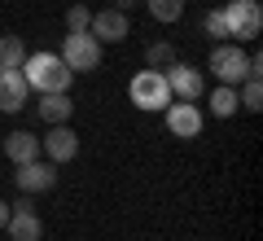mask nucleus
<instances>
[{"mask_svg": "<svg viewBox=\"0 0 263 241\" xmlns=\"http://www.w3.org/2000/svg\"><path fill=\"white\" fill-rule=\"evenodd\" d=\"M70 92H40V114H44V123L53 127V123H66L70 119Z\"/></svg>", "mask_w": 263, "mask_h": 241, "instance_id": "13", "label": "nucleus"}, {"mask_svg": "<svg viewBox=\"0 0 263 241\" xmlns=\"http://www.w3.org/2000/svg\"><path fill=\"white\" fill-rule=\"evenodd\" d=\"M219 13H224L228 35H237V40H254V35L263 31V9H259V0H228Z\"/></svg>", "mask_w": 263, "mask_h": 241, "instance_id": "3", "label": "nucleus"}, {"mask_svg": "<svg viewBox=\"0 0 263 241\" xmlns=\"http://www.w3.org/2000/svg\"><path fill=\"white\" fill-rule=\"evenodd\" d=\"M145 5H149V13L158 22H176L180 13H184V0H145Z\"/></svg>", "mask_w": 263, "mask_h": 241, "instance_id": "18", "label": "nucleus"}, {"mask_svg": "<svg viewBox=\"0 0 263 241\" xmlns=\"http://www.w3.org/2000/svg\"><path fill=\"white\" fill-rule=\"evenodd\" d=\"M162 75H167V88H171L176 101H197V97H202V70H197V66L171 62Z\"/></svg>", "mask_w": 263, "mask_h": 241, "instance_id": "8", "label": "nucleus"}, {"mask_svg": "<svg viewBox=\"0 0 263 241\" xmlns=\"http://www.w3.org/2000/svg\"><path fill=\"white\" fill-rule=\"evenodd\" d=\"M5 154L22 167V162H31V158L40 154V136H31V132H9V136H5Z\"/></svg>", "mask_w": 263, "mask_h": 241, "instance_id": "14", "label": "nucleus"}, {"mask_svg": "<svg viewBox=\"0 0 263 241\" xmlns=\"http://www.w3.org/2000/svg\"><path fill=\"white\" fill-rule=\"evenodd\" d=\"M145 62H149V70H167V66L176 62V48H171V44H149Z\"/></svg>", "mask_w": 263, "mask_h": 241, "instance_id": "19", "label": "nucleus"}, {"mask_svg": "<svg viewBox=\"0 0 263 241\" xmlns=\"http://www.w3.org/2000/svg\"><path fill=\"white\" fill-rule=\"evenodd\" d=\"M211 70H215L219 84L237 88L241 79H250V53H241L237 44H215V53H211Z\"/></svg>", "mask_w": 263, "mask_h": 241, "instance_id": "4", "label": "nucleus"}, {"mask_svg": "<svg viewBox=\"0 0 263 241\" xmlns=\"http://www.w3.org/2000/svg\"><path fill=\"white\" fill-rule=\"evenodd\" d=\"M5 232H9V241H40L44 237V224L35 219V211H9V224H5Z\"/></svg>", "mask_w": 263, "mask_h": 241, "instance_id": "12", "label": "nucleus"}, {"mask_svg": "<svg viewBox=\"0 0 263 241\" xmlns=\"http://www.w3.org/2000/svg\"><path fill=\"white\" fill-rule=\"evenodd\" d=\"M237 110H241V101H237V88L219 84L215 92H211V114H215V119H233Z\"/></svg>", "mask_w": 263, "mask_h": 241, "instance_id": "15", "label": "nucleus"}, {"mask_svg": "<svg viewBox=\"0 0 263 241\" xmlns=\"http://www.w3.org/2000/svg\"><path fill=\"white\" fill-rule=\"evenodd\" d=\"M40 149L48 154V162H70V158L79 154V136L70 132V123H53L48 136L40 140Z\"/></svg>", "mask_w": 263, "mask_h": 241, "instance_id": "9", "label": "nucleus"}, {"mask_svg": "<svg viewBox=\"0 0 263 241\" xmlns=\"http://www.w3.org/2000/svg\"><path fill=\"white\" fill-rule=\"evenodd\" d=\"M88 22H92V13H88L84 5H70V13H66V27H70V35H84Z\"/></svg>", "mask_w": 263, "mask_h": 241, "instance_id": "20", "label": "nucleus"}, {"mask_svg": "<svg viewBox=\"0 0 263 241\" xmlns=\"http://www.w3.org/2000/svg\"><path fill=\"white\" fill-rule=\"evenodd\" d=\"M22 62H27V44L18 35H5L0 40V70H22Z\"/></svg>", "mask_w": 263, "mask_h": 241, "instance_id": "16", "label": "nucleus"}, {"mask_svg": "<svg viewBox=\"0 0 263 241\" xmlns=\"http://www.w3.org/2000/svg\"><path fill=\"white\" fill-rule=\"evenodd\" d=\"M22 75H27V88L35 92H70V79H75L57 53H31L22 62Z\"/></svg>", "mask_w": 263, "mask_h": 241, "instance_id": "1", "label": "nucleus"}, {"mask_svg": "<svg viewBox=\"0 0 263 241\" xmlns=\"http://www.w3.org/2000/svg\"><path fill=\"white\" fill-rule=\"evenodd\" d=\"M27 75L22 70H0V110L5 114H18L27 110Z\"/></svg>", "mask_w": 263, "mask_h": 241, "instance_id": "11", "label": "nucleus"}, {"mask_svg": "<svg viewBox=\"0 0 263 241\" xmlns=\"http://www.w3.org/2000/svg\"><path fill=\"white\" fill-rule=\"evenodd\" d=\"M5 224H9V202H0V232H5Z\"/></svg>", "mask_w": 263, "mask_h": 241, "instance_id": "22", "label": "nucleus"}, {"mask_svg": "<svg viewBox=\"0 0 263 241\" xmlns=\"http://www.w3.org/2000/svg\"><path fill=\"white\" fill-rule=\"evenodd\" d=\"M88 35H92L97 44H123V40L132 35L127 13H119V9H101V13H92V22H88Z\"/></svg>", "mask_w": 263, "mask_h": 241, "instance_id": "6", "label": "nucleus"}, {"mask_svg": "<svg viewBox=\"0 0 263 241\" xmlns=\"http://www.w3.org/2000/svg\"><path fill=\"white\" fill-rule=\"evenodd\" d=\"M202 27H206V35H215V40H228V27H224V13H219V9H211L206 18H202Z\"/></svg>", "mask_w": 263, "mask_h": 241, "instance_id": "21", "label": "nucleus"}, {"mask_svg": "<svg viewBox=\"0 0 263 241\" xmlns=\"http://www.w3.org/2000/svg\"><path fill=\"white\" fill-rule=\"evenodd\" d=\"M127 97H132V105H136V110H167V105L176 101L162 70H141V75L127 84Z\"/></svg>", "mask_w": 263, "mask_h": 241, "instance_id": "2", "label": "nucleus"}, {"mask_svg": "<svg viewBox=\"0 0 263 241\" xmlns=\"http://www.w3.org/2000/svg\"><path fill=\"white\" fill-rule=\"evenodd\" d=\"M241 97H237V101H241V110H250V114H259L263 110V84H259V75H250V79H241Z\"/></svg>", "mask_w": 263, "mask_h": 241, "instance_id": "17", "label": "nucleus"}, {"mask_svg": "<svg viewBox=\"0 0 263 241\" xmlns=\"http://www.w3.org/2000/svg\"><path fill=\"white\" fill-rule=\"evenodd\" d=\"M57 57L70 66V75H79V70H97V66H101V44H97L88 31H84V35H66V40H62V53H57Z\"/></svg>", "mask_w": 263, "mask_h": 241, "instance_id": "5", "label": "nucleus"}, {"mask_svg": "<svg viewBox=\"0 0 263 241\" xmlns=\"http://www.w3.org/2000/svg\"><path fill=\"white\" fill-rule=\"evenodd\" d=\"M18 189L27 197H35V193H48V189L57 184V162H40V158H31V162H22L18 167Z\"/></svg>", "mask_w": 263, "mask_h": 241, "instance_id": "7", "label": "nucleus"}, {"mask_svg": "<svg viewBox=\"0 0 263 241\" xmlns=\"http://www.w3.org/2000/svg\"><path fill=\"white\" fill-rule=\"evenodd\" d=\"M114 9H119V13H127V9H132V0H114Z\"/></svg>", "mask_w": 263, "mask_h": 241, "instance_id": "23", "label": "nucleus"}, {"mask_svg": "<svg viewBox=\"0 0 263 241\" xmlns=\"http://www.w3.org/2000/svg\"><path fill=\"white\" fill-rule=\"evenodd\" d=\"M167 132L180 140H193L202 132V110L193 101H180V105H167Z\"/></svg>", "mask_w": 263, "mask_h": 241, "instance_id": "10", "label": "nucleus"}]
</instances>
